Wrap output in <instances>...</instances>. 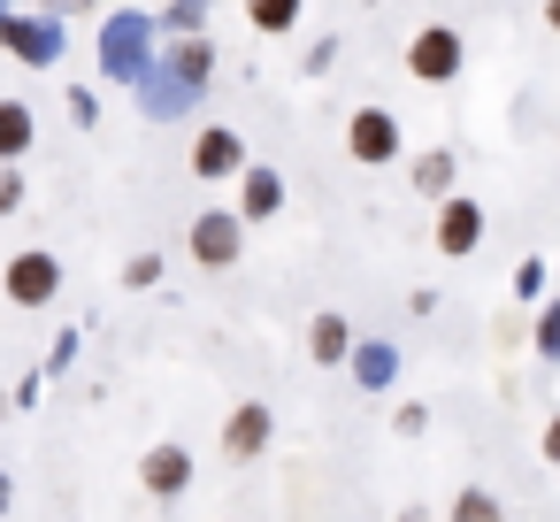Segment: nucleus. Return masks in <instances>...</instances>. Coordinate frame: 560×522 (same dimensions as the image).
<instances>
[{"instance_id": "f257e3e1", "label": "nucleus", "mask_w": 560, "mask_h": 522, "mask_svg": "<svg viewBox=\"0 0 560 522\" xmlns=\"http://www.w3.org/2000/svg\"><path fill=\"white\" fill-rule=\"evenodd\" d=\"M460 62H468V47H460V32H453V24H422V32H415V47H407V70H415L422 85H453V78H460Z\"/></svg>"}, {"instance_id": "f03ea898", "label": "nucleus", "mask_w": 560, "mask_h": 522, "mask_svg": "<svg viewBox=\"0 0 560 522\" xmlns=\"http://www.w3.org/2000/svg\"><path fill=\"white\" fill-rule=\"evenodd\" d=\"M154 39V24L147 16H108V32H101V62H108V78H147V47Z\"/></svg>"}, {"instance_id": "7ed1b4c3", "label": "nucleus", "mask_w": 560, "mask_h": 522, "mask_svg": "<svg viewBox=\"0 0 560 522\" xmlns=\"http://www.w3.org/2000/svg\"><path fill=\"white\" fill-rule=\"evenodd\" d=\"M346 154H353L361 170L399 162V124H392V108H353V124H346Z\"/></svg>"}, {"instance_id": "20e7f679", "label": "nucleus", "mask_w": 560, "mask_h": 522, "mask_svg": "<svg viewBox=\"0 0 560 522\" xmlns=\"http://www.w3.org/2000/svg\"><path fill=\"white\" fill-rule=\"evenodd\" d=\"M0 285H9V300H16V308H47V300L62 292V262L32 246V254H16V262H9V277H0Z\"/></svg>"}, {"instance_id": "39448f33", "label": "nucleus", "mask_w": 560, "mask_h": 522, "mask_svg": "<svg viewBox=\"0 0 560 522\" xmlns=\"http://www.w3.org/2000/svg\"><path fill=\"white\" fill-rule=\"evenodd\" d=\"M246 254V216H192V262L200 269H231Z\"/></svg>"}, {"instance_id": "423d86ee", "label": "nucleus", "mask_w": 560, "mask_h": 522, "mask_svg": "<svg viewBox=\"0 0 560 522\" xmlns=\"http://www.w3.org/2000/svg\"><path fill=\"white\" fill-rule=\"evenodd\" d=\"M238 170H246V139L223 131V124H208L192 139V177H238Z\"/></svg>"}, {"instance_id": "0eeeda50", "label": "nucleus", "mask_w": 560, "mask_h": 522, "mask_svg": "<svg viewBox=\"0 0 560 522\" xmlns=\"http://www.w3.org/2000/svg\"><path fill=\"white\" fill-rule=\"evenodd\" d=\"M139 484H147L154 499H185V491H192V453H185V445H154L147 468H139Z\"/></svg>"}, {"instance_id": "6e6552de", "label": "nucleus", "mask_w": 560, "mask_h": 522, "mask_svg": "<svg viewBox=\"0 0 560 522\" xmlns=\"http://www.w3.org/2000/svg\"><path fill=\"white\" fill-rule=\"evenodd\" d=\"M0 47H9V55H24V62H55L62 55V32L55 24H39V16H24V24H0Z\"/></svg>"}, {"instance_id": "1a4fd4ad", "label": "nucleus", "mask_w": 560, "mask_h": 522, "mask_svg": "<svg viewBox=\"0 0 560 522\" xmlns=\"http://www.w3.org/2000/svg\"><path fill=\"white\" fill-rule=\"evenodd\" d=\"M238 208H246V223H269V216L284 208V177H277V170H261V162H254V170H238Z\"/></svg>"}, {"instance_id": "9d476101", "label": "nucleus", "mask_w": 560, "mask_h": 522, "mask_svg": "<svg viewBox=\"0 0 560 522\" xmlns=\"http://www.w3.org/2000/svg\"><path fill=\"white\" fill-rule=\"evenodd\" d=\"M476 239H483V208H476V200H445V216H438V246H445V254H468Z\"/></svg>"}, {"instance_id": "9b49d317", "label": "nucleus", "mask_w": 560, "mask_h": 522, "mask_svg": "<svg viewBox=\"0 0 560 522\" xmlns=\"http://www.w3.org/2000/svg\"><path fill=\"white\" fill-rule=\"evenodd\" d=\"M32 139H39L32 101H0V162H24V154H32Z\"/></svg>"}, {"instance_id": "f8f14e48", "label": "nucleus", "mask_w": 560, "mask_h": 522, "mask_svg": "<svg viewBox=\"0 0 560 522\" xmlns=\"http://www.w3.org/2000/svg\"><path fill=\"white\" fill-rule=\"evenodd\" d=\"M223 445H231L238 461H246V453H261V445H269V407H261V399H246V407L231 415V430H223Z\"/></svg>"}, {"instance_id": "ddd939ff", "label": "nucleus", "mask_w": 560, "mask_h": 522, "mask_svg": "<svg viewBox=\"0 0 560 522\" xmlns=\"http://www.w3.org/2000/svg\"><path fill=\"white\" fill-rule=\"evenodd\" d=\"M307 353H315V361H346V353H353L346 315H315V323H307Z\"/></svg>"}, {"instance_id": "4468645a", "label": "nucleus", "mask_w": 560, "mask_h": 522, "mask_svg": "<svg viewBox=\"0 0 560 522\" xmlns=\"http://www.w3.org/2000/svg\"><path fill=\"white\" fill-rule=\"evenodd\" d=\"M453 522H506V507H499L491 491H476V484H468V491L453 499Z\"/></svg>"}, {"instance_id": "2eb2a0df", "label": "nucleus", "mask_w": 560, "mask_h": 522, "mask_svg": "<svg viewBox=\"0 0 560 522\" xmlns=\"http://www.w3.org/2000/svg\"><path fill=\"white\" fill-rule=\"evenodd\" d=\"M246 16H254L261 32H292V24H300V0H246Z\"/></svg>"}, {"instance_id": "dca6fc26", "label": "nucleus", "mask_w": 560, "mask_h": 522, "mask_svg": "<svg viewBox=\"0 0 560 522\" xmlns=\"http://www.w3.org/2000/svg\"><path fill=\"white\" fill-rule=\"evenodd\" d=\"M415 185L438 200V193H453V154H422V170H415Z\"/></svg>"}, {"instance_id": "f3484780", "label": "nucleus", "mask_w": 560, "mask_h": 522, "mask_svg": "<svg viewBox=\"0 0 560 522\" xmlns=\"http://www.w3.org/2000/svg\"><path fill=\"white\" fill-rule=\"evenodd\" d=\"M208 62H215V55H208V39L177 47V85H200V78H208Z\"/></svg>"}, {"instance_id": "a211bd4d", "label": "nucleus", "mask_w": 560, "mask_h": 522, "mask_svg": "<svg viewBox=\"0 0 560 522\" xmlns=\"http://www.w3.org/2000/svg\"><path fill=\"white\" fill-rule=\"evenodd\" d=\"M353 369H361V384H369V392H376V384H384V376H392V346H369V353H361V361H353Z\"/></svg>"}, {"instance_id": "6ab92c4d", "label": "nucleus", "mask_w": 560, "mask_h": 522, "mask_svg": "<svg viewBox=\"0 0 560 522\" xmlns=\"http://www.w3.org/2000/svg\"><path fill=\"white\" fill-rule=\"evenodd\" d=\"M537 353H552V361H560V300L537 315Z\"/></svg>"}, {"instance_id": "aec40b11", "label": "nucleus", "mask_w": 560, "mask_h": 522, "mask_svg": "<svg viewBox=\"0 0 560 522\" xmlns=\"http://www.w3.org/2000/svg\"><path fill=\"white\" fill-rule=\"evenodd\" d=\"M154 277H162V262H154V254H139V262L124 269V285H154Z\"/></svg>"}, {"instance_id": "412c9836", "label": "nucleus", "mask_w": 560, "mask_h": 522, "mask_svg": "<svg viewBox=\"0 0 560 522\" xmlns=\"http://www.w3.org/2000/svg\"><path fill=\"white\" fill-rule=\"evenodd\" d=\"M16 200H24V177H16V170H0V216H9Z\"/></svg>"}, {"instance_id": "4be33fe9", "label": "nucleus", "mask_w": 560, "mask_h": 522, "mask_svg": "<svg viewBox=\"0 0 560 522\" xmlns=\"http://www.w3.org/2000/svg\"><path fill=\"white\" fill-rule=\"evenodd\" d=\"M545 453H552V461H560V422H552V430H545Z\"/></svg>"}, {"instance_id": "5701e85b", "label": "nucleus", "mask_w": 560, "mask_h": 522, "mask_svg": "<svg viewBox=\"0 0 560 522\" xmlns=\"http://www.w3.org/2000/svg\"><path fill=\"white\" fill-rule=\"evenodd\" d=\"M545 24H552V32H560V0H545Z\"/></svg>"}, {"instance_id": "b1692460", "label": "nucleus", "mask_w": 560, "mask_h": 522, "mask_svg": "<svg viewBox=\"0 0 560 522\" xmlns=\"http://www.w3.org/2000/svg\"><path fill=\"white\" fill-rule=\"evenodd\" d=\"M0 514H9V468H0Z\"/></svg>"}, {"instance_id": "393cba45", "label": "nucleus", "mask_w": 560, "mask_h": 522, "mask_svg": "<svg viewBox=\"0 0 560 522\" xmlns=\"http://www.w3.org/2000/svg\"><path fill=\"white\" fill-rule=\"evenodd\" d=\"M399 522H430V514H422V507H407V514H399Z\"/></svg>"}, {"instance_id": "a878e982", "label": "nucleus", "mask_w": 560, "mask_h": 522, "mask_svg": "<svg viewBox=\"0 0 560 522\" xmlns=\"http://www.w3.org/2000/svg\"><path fill=\"white\" fill-rule=\"evenodd\" d=\"M0 415H9V399H0Z\"/></svg>"}]
</instances>
